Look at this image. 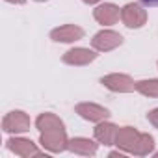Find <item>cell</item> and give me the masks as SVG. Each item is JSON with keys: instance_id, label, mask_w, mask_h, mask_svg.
Segmentation results:
<instances>
[{"instance_id": "6da1fadb", "label": "cell", "mask_w": 158, "mask_h": 158, "mask_svg": "<svg viewBox=\"0 0 158 158\" xmlns=\"http://www.w3.org/2000/svg\"><path fill=\"white\" fill-rule=\"evenodd\" d=\"M39 143L43 145V149H47L50 152H63L65 149H69V138H67L63 127H58V128H50V130L41 132Z\"/></svg>"}, {"instance_id": "7a4b0ae2", "label": "cell", "mask_w": 158, "mask_h": 158, "mask_svg": "<svg viewBox=\"0 0 158 158\" xmlns=\"http://www.w3.org/2000/svg\"><path fill=\"white\" fill-rule=\"evenodd\" d=\"M101 84L110 89V91H115V93H130L136 89V82L128 74H121V73H112V74H106L101 78Z\"/></svg>"}, {"instance_id": "3957f363", "label": "cell", "mask_w": 158, "mask_h": 158, "mask_svg": "<svg viewBox=\"0 0 158 158\" xmlns=\"http://www.w3.org/2000/svg\"><path fill=\"white\" fill-rule=\"evenodd\" d=\"M123 43V35L114 32V30H101L99 34L93 35L91 39V47L99 52H108V50H114L117 48L119 45Z\"/></svg>"}, {"instance_id": "277c9868", "label": "cell", "mask_w": 158, "mask_h": 158, "mask_svg": "<svg viewBox=\"0 0 158 158\" xmlns=\"http://www.w3.org/2000/svg\"><path fill=\"white\" fill-rule=\"evenodd\" d=\"M2 128H4V132H10V134L28 132L30 130V117L24 112H21V110L10 112L4 117V121H2Z\"/></svg>"}, {"instance_id": "5b68a950", "label": "cell", "mask_w": 158, "mask_h": 158, "mask_svg": "<svg viewBox=\"0 0 158 158\" xmlns=\"http://www.w3.org/2000/svg\"><path fill=\"white\" fill-rule=\"evenodd\" d=\"M141 132H138L134 127H121L117 128V136H115V145L123 151V152H136L138 141H139Z\"/></svg>"}, {"instance_id": "8992f818", "label": "cell", "mask_w": 158, "mask_h": 158, "mask_svg": "<svg viewBox=\"0 0 158 158\" xmlns=\"http://www.w3.org/2000/svg\"><path fill=\"white\" fill-rule=\"evenodd\" d=\"M74 112L82 119L91 121V123H101V121H106L110 117V112L104 106H99L95 102H80V104H76Z\"/></svg>"}, {"instance_id": "52a82bcc", "label": "cell", "mask_w": 158, "mask_h": 158, "mask_svg": "<svg viewBox=\"0 0 158 158\" xmlns=\"http://www.w3.org/2000/svg\"><path fill=\"white\" fill-rule=\"evenodd\" d=\"M121 21L128 28H141L147 23V11L139 4H127L121 10Z\"/></svg>"}, {"instance_id": "ba28073f", "label": "cell", "mask_w": 158, "mask_h": 158, "mask_svg": "<svg viewBox=\"0 0 158 158\" xmlns=\"http://www.w3.org/2000/svg\"><path fill=\"white\" fill-rule=\"evenodd\" d=\"M82 37H84V30L74 24H63L50 32V39H54L58 43H74Z\"/></svg>"}, {"instance_id": "9c48e42d", "label": "cell", "mask_w": 158, "mask_h": 158, "mask_svg": "<svg viewBox=\"0 0 158 158\" xmlns=\"http://www.w3.org/2000/svg\"><path fill=\"white\" fill-rule=\"evenodd\" d=\"M8 149L11 152H15L17 156H39L41 151L35 147V143L32 139H26V138H11L8 139Z\"/></svg>"}, {"instance_id": "30bf717a", "label": "cell", "mask_w": 158, "mask_h": 158, "mask_svg": "<svg viewBox=\"0 0 158 158\" xmlns=\"http://www.w3.org/2000/svg\"><path fill=\"white\" fill-rule=\"evenodd\" d=\"M97 58V54L89 48H84V47H78V48H71L63 54V63L67 65H88L91 63L93 60Z\"/></svg>"}, {"instance_id": "8fae6325", "label": "cell", "mask_w": 158, "mask_h": 158, "mask_svg": "<svg viewBox=\"0 0 158 158\" xmlns=\"http://www.w3.org/2000/svg\"><path fill=\"white\" fill-rule=\"evenodd\" d=\"M121 11L115 4L108 2V4H101L93 10V17L99 24H104V26H110V24H115L117 19H119Z\"/></svg>"}, {"instance_id": "7c38bea8", "label": "cell", "mask_w": 158, "mask_h": 158, "mask_svg": "<svg viewBox=\"0 0 158 158\" xmlns=\"http://www.w3.org/2000/svg\"><path fill=\"white\" fill-rule=\"evenodd\" d=\"M99 143H95L89 138H73L69 139V151L74 154H82V156H93L97 154Z\"/></svg>"}, {"instance_id": "4fadbf2b", "label": "cell", "mask_w": 158, "mask_h": 158, "mask_svg": "<svg viewBox=\"0 0 158 158\" xmlns=\"http://www.w3.org/2000/svg\"><path fill=\"white\" fill-rule=\"evenodd\" d=\"M93 134H95V139H97L99 143H102V145H114V143H115V136H117V127H115L114 123L101 121V123L95 127Z\"/></svg>"}, {"instance_id": "5bb4252c", "label": "cell", "mask_w": 158, "mask_h": 158, "mask_svg": "<svg viewBox=\"0 0 158 158\" xmlns=\"http://www.w3.org/2000/svg\"><path fill=\"white\" fill-rule=\"evenodd\" d=\"M35 127H37L39 132H45V130H50V128L63 127V121H61L58 115H54V114H50V112H45V114H41V115L35 119Z\"/></svg>"}, {"instance_id": "9a60e30c", "label": "cell", "mask_w": 158, "mask_h": 158, "mask_svg": "<svg viewBox=\"0 0 158 158\" xmlns=\"http://www.w3.org/2000/svg\"><path fill=\"white\" fill-rule=\"evenodd\" d=\"M136 91L145 95V97H158V80L151 78V80H138L136 82Z\"/></svg>"}, {"instance_id": "2e32d148", "label": "cell", "mask_w": 158, "mask_h": 158, "mask_svg": "<svg viewBox=\"0 0 158 158\" xmlns=\"http://www.w3.org/2000/svg\"><path fill=\"white\" fill-rule=\"evenodd\" d=\"M152 151H154V138H152L151 134H141L134 156H147V154H151Z\"/></svg>"}, {"instance_id": "e0dca14e", "label": "cell", "mask_w": 158, "mask_h": 158, "mask_svg": "<svg viewBox=\"0 0 158 158\" xmlns=\"http://www.w3.org/2000/svg\"><path fill=\"white\" fill-rule=\"evenodd\" d=\"M147 119H149V123H151L154 128H158V108L151 110V112L147 114Z\"/></svg>"}, {"instance_id": "ac0fdd59", "label": "cell", "mask_w": 158, "mask_h": 158, "mask_svg": "<svg viewBox=\"0 0 158 158\" xmlns=\"http://www.w3.org/2000/svg\"><path fill=\"white\" fill-rule=\"evenodd\" d=\"M139 2L147 8H158V0H139Z\"/></svg>"}, {"instance_id": "d6986e66", "label": "cell", "mask_w": 158, "mask_h": 158, "mask_svg": "<svg viewBox=\"0 0 158 158\" xmlns=\"http://www.w3.org/2000/svg\"><path fill=\"white\" fill-rule=\"evenodd\" d=\"M6 2H11V4H24L26 0H6Z\"/></svg>"}, {"instance_id": "ffe728a7", "label": "cell", "mask_w": 158, "mask_h": 158, "mask_svg": "<svg viewBox=\"0 0 158 158\" xmlns=\"http://www.w3.org/2000/svg\"><path fill=\"white\" fill-rule=\"evenodd\" d=\"M110 156H119V158H121V156H123V152H119V151H112V152H110Z\"/></svg>"}, {"instance_id": "44dd1931", "label": "cell", "mask_w": 158, "mask_h": 158, "mask_svg": "<svg viewBox=\"0 0 158 158\" xmlns=\"http://www.w3.org/2000/svg\"><path fill=\"white\" fill-rule=\"evenodd\" d=\"M82 2H84V4H97L99 0H82Z\"/></svg>"}, {"instance_id": "7402d4cb", "label": "cell", "mask_w": 158, "mask_h": 158, "mask_svg": "<svg viewBox=\"0 0 158 158\" xmlns=\"http://www.w3.org/2000/svg\"><path fill=\"white\" fill-rule=\"evenodd\" d=\"M35 2H47V0H35Z\"/></svg>"}]
</instances>
